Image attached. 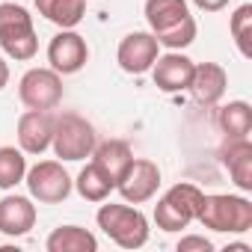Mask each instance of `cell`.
I'll list each match as a JSON object with an SVG mask.
<instances>
[{
	"instance_id": "obj_3",
	"label": "cell",
	"mask_w": 252,
	"mask_h": 252,
	"mask_svg": "<svg viewBox=\"0 0 252 252\" xmlns=\"http://www.w3.org/2000/svg\"><path fill=\"white\" fill-rule=\"evenodd\" d=\"M199 222L211 231L243 234L252 228V202L246 196H231V193L205 196L199 208Z\"/></svg>"
},
{
	"instance_id": "obj_21",
	"label": "cell",
	"mask_w": 252,
	"mask_h": 252,
	"mask_svg": "<svg viewBox=\"0 0 252 252\" xmlns=\"http://www.w3.org/2000/svg\"><path fill=\"white\" fill-rule=\"evenodd\" d=\"M27 175V158L15 146H0V190H12Z\"/></svg>"
},
{
	"instance_id": "obj_8",
	"label": "cell",
	"mask_w": 252,
	"mask_h": 252,
	"mask_svg": "<svg viewBox=\"0 0 252 252\" xmlns=\"http://www.w3.org/2000/svg\"><path fill=\"white\" fill-rule=\"evenodd\" d=\"M160 54V45L155 39V33H128L122 42H119V51H116V63L122 71H128V74H146L152 71L155 60Z\"/></svg>"
},
{
	"instance_id": "obj_15",
	"label": "cell",
	"mask_w": 252,
	"mask_h": 252,
	"mask_svg": "<svg viewBox=\"0 0 252 252\" xmlns=\"http://www.w3.org/2000/svg\"><path fill=\"white\" fill-rule=\"evenodd\" d=\"M134 160V152L131 146L125 143V140H107V143H98L95 152H92V163L113 178V184L122 178V172L128 169V163Z\"/></svg>"
},
{
	"instance_id": "obj_11",
	"label": "cell",
	"mask_w": 252,
	"mask_h": 252,
	"mask_svg": "<svg viewBox=\"0 0 252 252\" xmlns=\"http://www.w3.org/2000/svg\"><path fill=\"white\" fill-rule=\"evenodd\" d=\"M54 140V116L51 110H27L18 119V149L24 155H42Z\"/></svg>"
},
{
	"instance_id": "obj_1",
	"label": "cell",
	"mask_w": 252,
	"mask_h": 252,
	"mask_svg": "<svg viewBox=\"0 0 252 252\" xmlns=\"http://www.w3.org/2000/svg\"><path fill=\"white\" fill-rule=\"evenodd\" d=\"M98 228L122 249H140L149 240V220L140 208H131L128 202H107L95 214Z\"/></svg>"
},
{
	"instance_id": "obj_4",
	"label": "cell",
	"mask_w": 252,
	"mask_h": 252,
	"mask_svg": "<svg viewBox=\"0 0 252 252\" xmlns=\"http://www.w3.org/2000/svg\"><path fill=\"white\" fill-rule=\"evenodd\" d=\"M98 140H95V128L77 113H63L54 119V140H51V149L60 160H86L92 158Z\"/></svg>"
},
{
	"instance_id": "obj_13",
	"label": "cell",
	"mask_w": 252,
	"mask_h": 252,
	"mask_svg": "<svg viewBox=\"0 0 252 252\" xmlns=\"http://www.w3.org/2000/svg\"><path fill=\"white\" fill-rule=\"evenodd\" d=\"M33 225H36V205L30 196L9 193L0 199V234L24 237Z\"/></svg>"
},
{
	"instance_id": "obj_18",
	"label": "cell",
	"mask_w": 252,
	"mask_h": 252,
	"mask_svg": "<svg viewBox=\"0 0 252 252\" xmlns=\"http://www.w3.org/2000/svg\"><path fill=\"white\" fill-rule=\"evenodd\" d=\"M187 15H190L187 0H146V21H149L155 36L169 30V27H175Z\"/></svg>"
},
{
	"instance_id": "obj_16",
	"label": "cell",
	"mask_w": 252,
	"mask_h": 252,
	"mask_svg": "<svg viewBox=\"0 0 252 252\" xmlns=\"http://www.w3.org/2000/svg\"><path fill=\"white\" fill-rule=\"evenodd\" d=\"M45 246H48V252H95L98 237L80 225H60L48 234Z\"/></svg>"
},
{
	"instance_id": "obj_17",
	"label": "cell",
	"mask_w": 252,
	"mask_h": 252,
	"mask_svg": "<svg viewBox=\"0 0 252 252\" xmlns=\"http://www.w3.org/2000/svg\"><path fill=\"white\" fill-rule=\"evenodd\" d=\"M36 9L60 30H74L86 15V0H36Z\"/></svg>"
},
{
	"instance_id": "obj_6",
	"label": "cell",
	"mask_w": 252,
	"mask_h": 252,
	"mask_svg": "<svg viewBox=\"0 0 252 252\" xmlns=\"http://www.w3.org/2000/svg\"><path fill=\"white\" fill-rule=\"evenodd\" d=\"M18 98L27 110H54L63 101V74L54 68H30L18 83Z\"/></svg>"
},
{
	"instance_id": "obj_27",
	"label": "cell",
	"mask_w": 252,
	"mask_h": 252,
	"mask_svg": "<svg viewBox=\"0 0 252 252\" xmlns=\"http://www.w3.org/2000/svg\"><path fill=\"white\" fill-rule=\"evenodd\" d=\"M193 3H196V9H202V12H220V9L228 6V0H193Z\"/></svg>"
},
{
	"instance_id": "obj_9",
	"label": "cell",
	"mask_w": 252,
	"mask_h": 252,
	"mask_svg": "<svg viewBox=\"0 0 252 252\" xmlns=\"http://www.w3.org/2000/svg\"><path fill=\"white\" fill-rule=\"evenodd\" d=\"M86 60H89V45L74 30H60L48 45V63L57 74H74L86 65Z\"/></svg>"
},
{
	"instance_id": "obj_7",
	"label": "cell",
	"mask_w": 252,
	"mask_h": 252,
	"mask_svg": "<svg viewBox=\"0 0 252 252\" xmlns=\"http://www.w3.org/2000/svg\"><path fill=\"white\" fill-rule=\"evenodd\" d=\"M158 187H160V169L155 160H146V158H134L128 169L122 172V178L116 181V190L128 205H143L155 199Z\"/></svg>"
},
{
	"instance_id": "obj_14",
	"label": "cell",
	"mask_w": 252,
	"mask_h": 252,
	"mask_svg": "<svg viewBox=\"0 0 252 252\" xmlns=\"http://www.w3.org/2000/svg\"><path fill=\"white\" fill-rule=\"evenodd\" d=\"M222 163H225L231 181L237 184V190L252 193V143H249V137L231 140L228 149L222 152Z\"/></svg>"
},
{
	"instance_id": "obj_29",
	"label": "cell",
	"mask_w": 252,
	"mask_h": 252,
	"mask_svg": "<svg viewBox=\"0 0 252 252\" xmlns=\"http://www.w3.org/2000/svg\"><path fill=\"white\" fill-rule=\"evenodd\" d=\"M225 252H252V246H246V243H231V246H225Z\"/></svg>"
},
{
	"instance_id": "obj_23",
	"label": "cell",
	"mask_w": 252,
	"mask_h": 252,
	"mask_svg": "<svg viewBox=\"0 0 252 252\" xmlns=\"http://www.w3.org/2000/svg\"><path fill=\"white\" fill-rule=\"evenodd\" d=\"M196 33H199L196 18H193V15H187L184 21H178L175 27H169V30L158 33L155 39H158V45H160V48H169V51H184V48H190V45L196 42Z\"/></svg>"
},
{
	"instance_id": "obj_19",
	"label": "cell",
	"mask_w": 252,
	"mask_h": 252,
	"mask_svg": "<svg viewBox=\"0 0 252 252\" xmlns=\"http://www.w3.org/2000/svg\"><path fill=\"white\" fill-rule=\"evenodd\" d=\"M217 125L228 140H243L252 131V107L246 101H228L217 113Z\"/></svg>"
},
{
	"instance_id": "obj_20",
	"label": "cell",
	"mask_w": 252,
	"mask_h": 252,
	"mask_svg": "<svg viewBox=\"0 0 252 252\" xmlns=\"http://www.w3.org/2000/svg\"><path fill=\"white\" fill-rule=\"evenodd\" d=\"M74 187H77V193H80L86 202H107V196L116 190L113 178H110V175H104L95 163H86V166L80 169V175H77Z\"/></svg>"
},
{
	"instance_id": "obj_5",
	"label": "cell",
	"mask_w": 252,
	"mask_h": 252,
	"mask_svg": "<svg viewBox=\"0 0 252 252\" xmlns=\"http://www.w3.org/2000/svg\"><path fill=\"white\" fill-rule=\"evenodd\" d=\"M24 184L30 190V199H36L39 205H60L68 199L74 181L65 172V166L60 160H39L36 166L27 169Z\"/></svg>"
},
{
	"instance_id": "obj_28",
	"label": "cell",
	"mask_w": 252,
	"mask_h": 252,
	"mask_svg": "<svg viewBox=\"0 0 252 252\" xmlns=\"http://www.w3.org/2000/svg\"><path fill=\"white\" fill-rule=\"evenodd\" d=\"M9 83V65H6V60L0 57V89H3Z\"/></svg>"
},
{
	"instance_id": "obj_10",
	"label": "cell",
	"mask_w": 252,
	"mask_h": 252,
	"mask_svg": "<svg viewBox=\"0 0 252 252\" xmlns=\"http://www.w3.org/2000/svg\"><path fill=\"white\" fill-rule=\"evenodd\" d=\"M193 68L196 63L190 57H184L181 51H169V54H158L155 65H152V80L160 92H184L190 89V80H193Z\"/></svg>"
},
{
	"instance_id": "obj_2",
	"label": "cell",
	"mask_w": 252,
	"mask_h": 252,
	"mask_svg": "<svg viewBox=\"0 0 252 252\" xmlns=\"http://www.w3.org/2000/svg\"><path fill=\"white\" fill-rule=\"evenodd\" d=\"M0 48L15 63H27L39 51L33 15L18 3H0Z\"/></svg>"
},
{
	"instance_id": "obj_24",
	"label": "cell",
	"mask_w": 252,
	"mask_h": 252,
	"mask_svg": "<svg viewBox=\"0 0 252 252\" xmlns=\"http://www.w3.org/2000/svg\"><path fill=\"white\" fill-rule=\"evenodd\" d=\"M166 199H172L190 220H199V208H202V199H205V193L196 187V184H187V181H181V184H172L166 193H163Z\"/></svg>"
},
{
	"instance_id": "obj_22",
	"label": "cell",
	"mask_w": 252,
	"mask_h": 252,
	"mask_svg": "<svg viewBox=\"0 0 252 252\" xmlns=\"http://www.w3.org/2000/svg\"><path fill=\"white\" fill-rule=\"evenodd\" d=\"M228 30H231V39H234L240 57L249 60L252 57V6L249 3H243V6L234 9V15L228 21Z\"/></svg>"
},
{
	"instance_id": "obj_26",
	"label": "cell",
	"mask_w": 252,
	"mask_h": 252,
	"mask_svg": "<svg viewBox=\"0 0 252 252\" xmlns=\"http://www.w3.org/2000/svg\"><path fill=\"white\" fill-rule=\"evenodd\" d=\"M178 252H214V243L202 234H187L178 240Z\"/></svg>"
},
{
	"instance_id": "obj_25",
	"label": "cell",
	"mask_w": 252,
	"mask_h": 252,
	"mask_svg": "<svg viewBox=\"0 0 252 252\" xmlns=\"http://www.w3.org/2000/svg\"><path fill=\"white\" fill-rule=\"evenodd\" d=\"M155 222H158V228L160 231H181V228H187L193 220L172 202V199H166V196H160L158 199V205H155Z\"/></svg>"
},
{
	"instance_id": "obj_12",
	"label": "cell",
	"mask_w": 252,
	"mask_h": 252,
	"mask_svg": "<svg viewBox=\"0 0 252 252\" xmlns=\"http://www.w3.org/2000/svg\"><path fill=\"white\" fill-rule=\"evenodd\" d=\"M225 86H228V74L220 63H196L193 80H190V95L196 104L202 107L220 104V98L225 95Z\"/></svg>"
}]
</instances>
